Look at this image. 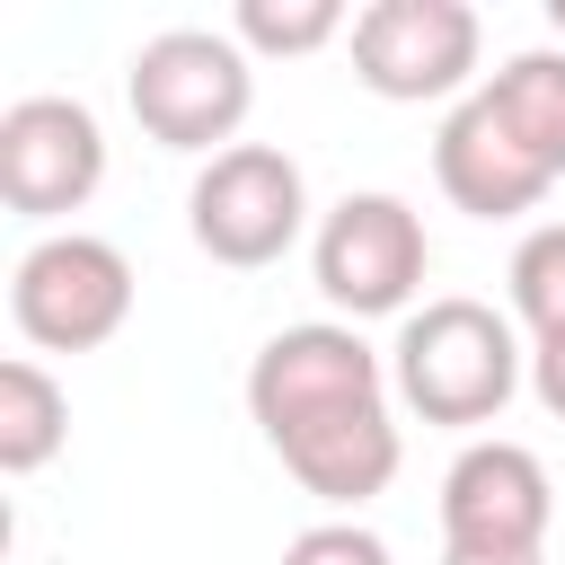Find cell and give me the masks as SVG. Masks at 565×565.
<instances>
[{
  "instance_id": "obj_1",
  "label": "cell",
  "mask_w": 565,
  "mask_h": 565,
  "mask_svg": "<svg viewBox=\"0 0 565 565\" xmlns=\"http://www.w3.org/2000/svg\"><path fill=\"white\" fill-rule=\"evenodd\" d=\"M388 388L424 424H450V433L494 424L521 388V335L486 300H459V291L424 300V309H406V327L388 344Z\"/></svg>"
},
{
  "instance_id": "obj_2",
  "label": "cell",
  "mask_w": 565,
  "mask_h": 565,
  "mask_svg": "<svg viewBox=\"0 0 565 565\" xmlns=\"http://www.w3.org/2000/svg\"><path fill=\"white\" fill-rule=\"evenodd\" d=\"M124 97L159 150H212L221 159V150H238V124L256 106V62L221 26H168L132 53Z\"/></svg>"
},
{
  "instance_id": "obj_3",
  "label": "cell",
  "mask_w": 565,
  "mask_h": 565,
  "mask_svg": "<svg viewBox=\"0 0 565 565\" xmlns=\"http://www.w3.org/2000/svg\"><path fill=\"white\" fill-rule=\"evenodd\" d=\"M362 406H388V362L335 318L282 327L247 362V415H256V433L274 450L318 433V424H335V415H362Z\"/></svg>"
},
{
  "instance_id": "obj_4",
  "label": "cell",
  "mask_w": 565,
  "mask_h": 565,
  "mask_svg": "<svg viewBox=\"0 0 565 565\" xmlns=\"http://www.w3.org/2000/svg\"><path fill=\"white\" fill-rule=\"evenodd\" d=\"M9 318L44 353H97L132 318V265H124V247L88 238V230L35 238L18 256V274H9Z\"/></svg>"
},
{
  "instance_id": "obj_5",
  "label": "cell",
  "mask_w": 565,
  "mask_h": 565,
  "mask_svg": "<svg viewBox=\"0 0 565 565\" xmlns=\"http://www.w3.org/2000/svg\"><path fill=\"white\" fill-rule=\"evenodd\" d=\"M309 221V185H300V159L274 150V141H238L221 159H203L194 194H185V230L212 265L230 274H256L274 265Z\"/></svg>"
},
{
  "instance_id": "obj_6",
  "label": "cell",
  "mask_w": 565,
  "mask_h": 565,
  "mask_svg": "<svg viewBox=\"0 0 565 565\" xmlns=\"http://www.w3.org/2000/svg\"><path fill=\"white\" fill-rule=\"evenodd\" d=\"M424 265H433V238L406 194H344L309 238V274L344 318H406V300L424 291Z\"/></svg>"
},
{
  "instance_id": "obj_7",
  "label": "cell",
  "mask_w": 565,
  "mask_h": 565,
  "mask_svg": "<svg viewBox=\"0 0 565 565\" xmlns=\"http://www.w3.org/2000/svg\"><path fill=\"white\" fill-rule=\"evenodd\" d=\"M486 26L468 0H371L353 9V79L388 106H424V97H459L477 79Z\"/></svg>"
},
{
  "instance_id": "obj_8",
  "label": "cell",
  "mask_w": 565,
  "mask_h": 565,
  "mask_svg": "<svg viewBox=\"0 0 565 565\" xmlns=\"http://www.w3.org/2000/svg\"><path fill=\"white\" fill-rule=\"evenodd\" d=\"M556 486L547 459L521 441H468L441 477V539L459 556H547Z\"/></svg>"
},
{
  "instance_id": "obj_9",
  "label": "cell",
  "mask_w": 565,
  "mask_h": 565,
  "mask_svg": "<svg viewBox=\"0 0 565 565\" xmlns=\"http://www.w3.org/2000/svg\"><path fill=\"white\" fill-rule=\"evenodd\" d=\"M106 185V132L79 97H18L0 115V203L26 221H62Z\"/></svg>"
},
{
  "instance_id": "obj_10",
  "label": "cell",
  "mask_w": 565,
  "mask_h": 565,
  "mask_svg": "<svg viewBox=\"0 0 565 565\" xmlns=\"http://www.w3.org/2000/svg\"><path fill=\"white\" fill-rule=\"evenodd\" d=\"M433 177H441V194L468 212V221H521V212H539L547 203V168L512 141V124L468 88L450 115H441V132H433Z\"/></svg>"
},
{
  "instance_id": "obj_11",
  "label": "cell",
  "mask_w": 565,
  "mask_h": 565,
  "mask_svg": "<svg viewBox=\"0 0 565 565\" xmlns=\"http://www.w3.org/2000/svg\"><path fill=\"white\" fill-rule=\"evenodd\" d=\"M274 459H282V468H291L318 503L353 512V503H371V494L397 477L406 441H397V415H388V406H362V415H335V424H318V433L282 441Z\"/></svg>"
},
{
  "instance_id": "obj_12",
  "label": "cell",
  "mask_w": 565,
  "mask_h": 565,
  "mask_svg": "<svg viewBox=\"0 0 565 565\" xmlns=\"http://www.w3.org/2000/svg\"><path fill=\"white\" fill-rule=\"evenodd\" d=\"M503 124H512V141L547 168V177H565V44H539V53H512L486 88H477Z\"/></svg>"
},
{
  "instance_id": "obj_13",
  "label": "cell",
  "mask_w": 565,
  "mask_h": 565,
  "mask_svg": "<svg viewBox=\"0 0 565 565\" xmlns=\"http://www.w3.org/2000/svg\"><path fill=\"white\" fill-rule=\"evenodd\" d=\"M71 441V397L44 362H0V477H35L53 468Z\"/></svg>"
},
{
  "instance_id": "obj_14",
  "label": "cell",
  "mask_w": 565,
  "mask_h": 565,
  "mask_svg": "<svg viewBox=\"0 0 565 565\" xmlns=\"http://www.w3.org/2000/svg\"><path fill=\"white\" fill-rule=\"evenodd\" d=\"M512 318L539 335V344H565V221H539L521 247H512Z\"/></svg>"
},
{
  "instance_id": "obj_15",
  "label": "cell",
  "mask_w": 565,
  "mask_h": 565,
  "mask_svg": "<svg viewBox=\"0 0 565 565\" xmlns=\"http://www.w3.org/2000/svg\"><path fill=\"white\" fill-rule=\"evenodd\" d=\"M230 35L247 53H318V44L353 35V18H344V0H238Z\"/></svg>"
},
{
  "instance_id": "obj_16",
  "label": "cell",
  "mask_w": 565,
  "mask_h": 565,
  "mask_svg": "<svg viewBox=\"0 0 565 565\" xmlns=\"http://www.w3.org/2000/svg\"><path fill=\"white\" fill-rule=\"evenodd\" d=\"M282 565H397V556H388V539L362 530V521H318V530H300V539L282 547Z\"/></svg>"
},
{
  "instance_id": "obj_17",
  "label": "cell",
  "mask_w": 565,
  "mask_h": 565,
  "mask_svg": "<svg viewBox=\"0 0 565 565\" xmlns=\"http://www.w3.org/2000/svg\"><path fill=\"white\" fill-rule=\"evenodd\" d=\"M530 388H539V406L565 424V344H530Z\"/></svg>"
},
{
  "instance_id": "obj_18",
  "label": "cell",
  "mask_w": 565,
  "mask_h": 565,
  "mask_svg": "<svg viewBox=\"0 0 565 565\" xmlns=\"http://www.w3.org/2000/svg\"><path fill=\"white\" fill-rule=\"evenodd\" d=\"M441 565H547V556H459V547H450Z\"/></svg>"
},
{
  "instance_id": "obj_19",
  "label": "cell",
  "mask_w": 565,
  "mask_h": 565,
  "mask_svg": "<svg viewBox=\"0 0 565 565\" xmlns=\"http://www.w3.org/2000/svg\"><path fill=\"white\" fill-rule=\"evenodd\" d=\"M547 26H556V35H565V0H547Z\"/></svg>"
}]
</instances>
